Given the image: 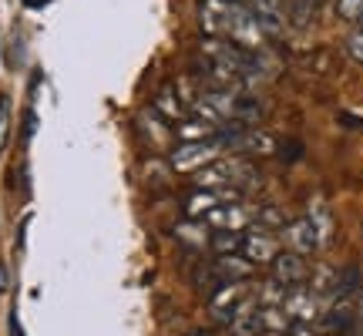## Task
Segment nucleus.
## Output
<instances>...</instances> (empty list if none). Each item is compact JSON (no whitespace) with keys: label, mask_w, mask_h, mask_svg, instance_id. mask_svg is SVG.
<instances>
[{"label":"nucleus","mask_w":363,"mask_h":336,"mask_svg":"<svg viewBox=\"0 0 363 336\" xmlns=\"http://www.w3.org/2000/svg\"><path fill=\"white\" fill-rule=\"evenodd\" d=\"M199 24L208 38H225L239 47H249V51H262L266 40H269L242 0H202L199 4Z\"/></svg>","instance_id":"obj_1"},{"label":"nucleus","mask_w":363,"mask_h":336,"mask_svg":"<svg viewBox=\"0 0 363 336\" xmlns=\"http://www.w3.org/2000/svg\"><path fill=\"white\" fill-rule=\"evenodd\" d=\"M199 189H239L252 179V168L242 155H222L212 165L199 168Z\"/></svg>","instance_id":"obj_2"},{"label":"nucleus","mask_w":363,"mask_h":336,"mask_svg":"<svg viewBox=\"0 0 363 336\" xmlns=\"http://www.w3.org/2000/svg\"><path fill=\"white\" fill-rule=\"evenodd\" d=\"M222 155H225V148H222L219 135L206 138V142H179V148L172 152V168L175 172H199Z\"/></svg>","instance_id":"obj_3"},{"label":"nucleus","mask_w":363,"mask_h":336,"mask_svg":"<svg viewBox=\"0 0 363 336\" xmlns=\"http://www.w3.org/2000/svg\"><path fill=\"white\" fill-rule=\"evenodd\" d=\"M256 212H259L256 206H246V202L235 198V202H222V206H216L208 215H202V222H206L212 233H216V229L242 233V229H249V225H256Z\"/></svg>","instance_id":"obj_4"},{"label":"nucleus","mask_w":363,"mask_h":336,"mask_svg":"<svg viewBox=\"0 0 363 336\" xmlns=\"http://www.w3.org/2000/svg\"><path fill=\"white\" fill-rule=\"evenodd\" d=\"M252 296L249 293V279H233V283H219L208 296V313L219 320V323H229L235 316V310Z\"/></svg>","instance_id":"obj_5"},{"label":"nucleus","mask_w":363,"mask_h":336,"mask_svg":"<svg viewBox=\"0 0 363 336\" xmlns=\"http://www.w3.org/2000/svg\"><path fill=\"white\" fill-rule=\"evenodd\" d=\"M242 256L249 259V262H256V266H262V262H272L276 259V252H279V242H276V235L269 233V229H256V225H249V229H242V249H239Z\"/></svg>","instance_id":"obj_6"},{"label":"nucleus","mask_w":363,"mask_h":336,"mask_svg":"<svg viewBox=\"0 0 363 336\" xmlns=\"http://www.w3.org/2000/svg\"><path fill=\"white\" fill-rule=\"evenodd\" d=\"M272 266V279L279 286H303L306 283V276H310V266H306V256H299L293 249H286V252H276V259L269 262Z\"/></svg>","instance_id":"obj_7"},{"label":"nucleus","mask_w":363,"mask_h":336,"mask_svg":"<svg viewBox=\"0 0 363 336\" xmlns=\"http://www.w3.org/2000/svg\"><path fill=\"white\" fill-rule=\"evenodd\" d=\"M252 269H256V262H249L242 252H229V256H216L208 276H212L216 286H219V283H233V279H249Z\"/></svg>","instance_id":"obj_8"},{"label":"nucleus","mask_w":363,"mask_h":336,"mask_svg":"<svg viewBox=\"0 0 363 336\" xmlns=\"http://www.w3.org/2000/svg\"><path fill=\"white\" fill-rule=\"evenodd\" d=\"M283 242L293 249V252H299V256H310V252L320 249V235H316V229H313V222L303 215V219L283 225Z\"/></svg>","instance_id":"obj_9"},{"label":"nucleus","mask_w":363,"mask_h":336,"mask_svg":"<svg viewBox=\"0 0 363 336\" xmlns=\"http://www.w3.org/2000/svg\"><path fill=\"white\" fill-rule=\"evenodd\" d=\"M222 128H216L212 121H206V118H185L179 128H175V135H179V142H206V138H216Z\"/></svg>","instance_id":"obj_10"},{"label":"nucleus","mask_w":363,"mask_h":336,"mask_svg":"<svg viewBox=\"0 0 363 336\" xmlns=\"http://www.w3.org/2000/svg\"><path fill=\"white\" fill-rule=\"evenodd\" d=\"M155 111L158 115H165L169 121H185L189 118V108L182 104V98H179V91L172 88H162L158 91V98H155Z\"/></svg>","instance_id":"obj_11"},{"label":"nucleus","mask_w":363,"mask_h":336,"mask_svg":"<svg viewBox=\"0 0 363 336\" xmlns=\"http://www.w3.org/2000/svg\"><path fill=\"white\" fill-rule=\"evenodd\" d=\"M208 235H212V229H208L202 219H189L175 229V239L185 242V246H192V249H208Z\"/></svg>","instance_id":"obj_12"},{"label":"nucleus","mask_w":363,"mask_h":336,"mask_svg":"<svg viewBox=\"0 0 363 336\" xmlns=\"http://www.w3.org/2000/svg\"><path fill=\"white\" fill-rule=\"evenodd\" d=\"M306 219L313 222V229H316V235H320V246H326L330 242V235H333V215H330V208H326V202H310V212H306Z\"/></svg>","instance_id":"obj_13"},{"label":"nucleus","mask_w":363,"mask_h":336,"mask_svg":"<svg viewBox=\"0 0 363 336\" xmlns=\"http://www.w3.org/2000/svg\"><path fill=\"white\" fill-rule=\"evenodd\" d=\"M7 135H11V98H0V152L7 145Z\"/></svg>","instance_id":"obj_14"},{"label":"nucleus","mask_w":363,"mask_h":336,"mask_svg":"<svg viewBox=\"0 0 363 336\" xmlns=\"http://www.w3.org/2000/svg\"><path fill=\"white\" fill-rule=\"evenodd\" d=\"M337 13L343 17V21H360L363 0H337Z\"/></svg>","instance_id":"obj_15"},{"label":"nucleus","mask_w":363,"mask_h":336,"mask_svg":"<svg viewBox=\"0 0 363 336\" xmlns=\"http://www.w3.org/2000/svg\"><path fill=\"white\" fill-rule=\"evenodd\" d=\"M347 54H350L357 65H363V27H357L350 38H347Z\"/></svg>","instance_id":"obj_16"},{"label":"nucleus","mask_w":363,"mask_h":336,"mask_svg":"<svg viewBox=\"0 0 363 336\" xmlns=\"http://www.w3.org/2000/svg\"><path fill=\"white\" fill-rule=\"evenodd\" d=\"M34 128H38V115H34V111H27V118H24V142H30Z\"/></svg>","instance_id":"obj_17"},{"label":"nucleus","mask_w":363,"mask_h":336,"mask_svg":"<svg viewBox=\"0 0 363 336\" xmlns=\"http://www.w3.org/2000/svg\"><path fill=\"white\" fill-rule=\"evenodd\" d=\"M11 289V272H7V262H0V293Z\"/></svg>","instance_id":"obj_18"},{"label":"nucleus","mask_w":363,"mask_h":336,"mask_svg":"<svg viewBox=\"0 0 363 336\" xmlns=\"http://www.w3.org/2000/svg\"><path fill=\"white\" fill-rule=\"evenodd\" d=\"M11 336H24V330H21V320H17V313H11Z\"/></svg>","instance_id":"obj_19"},{"label":"nucleus","mask_w":363,"mask_h":336,"mask_svg":"<svg viewBox=\"0 0 363 336\" xmlns=\"http://www.w3.org/2000/svg\"><path fill=\"white\" fill-rule=\"evenodd\" d=\"M21 4H24V7H30V11H40V7H48L51 0H21Z\"/></svg>","instance_id":"obj_20"},{"label":"nucleus","mask_w":363,"mask_h":336,"mask_svg":"<svg viewBox=\"0 0 363 336\" xmlns=\"http://www.w3.org/2000/svg\"><path fill=\"white\" fill-rule=\"evenodd\" d=\"M310 4H313V7H316V4H323V0H310Z\"/></svg>","instance_id":"obj_21"},{"label":"nucleus","mask_w":363,"mask_h":336,"mask_svg":"<svg viewBox=\"0 0 363 336\" xmlns=\"http://www.w3.org/2000/svg\"><path fill=\"white\" fill-rule=\"evenodd\" d=\"M357 24H360V27H363V13H360V21H357Z\"/></svg>","instance_id":"obj_22"},{"label":"nucleus","mask_w":363,"mask_h":336,"mask_svg":"<svg viewBox=\"0 0 363 336\" xmlns=\"http://www.w3.org/2000/svg\"><path fill=\"white\" fill-rule=\"evenodd\" d=\"M323 336H333V333H323Z\"/></svg>","instance_id":"obj_23"},{"label":"nucleus","mask_w":363,"mask_h":336,"mask_svg":"<svg viewBox=\"0 0 363 336\" xmlns=\"http://www.w3.org/2000/svg\"><path fill=\"white\" fill-rule=\"evenodd\" d=\"M360 336H363V330H360Z\"/></svg>","instance_id":"obj_24"}]
</instances>
